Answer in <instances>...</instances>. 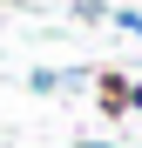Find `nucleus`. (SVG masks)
Returning a JSON list of instances; mask_svg holds the SVG:
<instances>
[{"label":"nucleus","mask_w":142,"mask_h":148,"mask_svg":"<svg viewBox=\"0 0 142 148\" xmlns=\"http://www.w3.org/2000/svg\"><path fill=\"white\" fill-rule=\"evenodd\" d=\"M102 108H108V114L129 108V81H122V74H102Z\"/></svg>","instance_id":"1"},{"label":"nucleus","mask_w":142,"mask_h":148,"mask_svg":"<svg viewBox=\"0 0 142 148\" xmlns=\"http://www.w3.org/2000/svg\"><path fill=\"white\" fill-rule=\"evenodd\" d=\"M27 88H34V94H61V74H54V67H34Z\"/></svg>","instance_id":"2"},{"label":"nucleus","mask_w":142,"mask_h":148,"mask_svg":"<svg viewBox=\"0 0 142 148\" xmlns=\"http://www.w3.org/2000/svg\"><path fill=\"white\" fill-rule=\"evenodd\" d=\"M108 20H115L122 34H135V40H142V14H135V7H108Z\"/></svg>","instance_id":"3"}]
</instances>
